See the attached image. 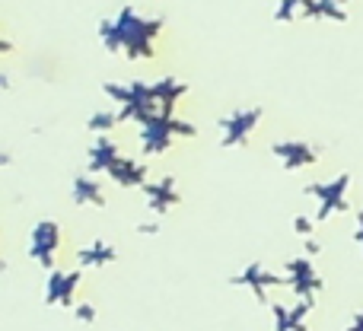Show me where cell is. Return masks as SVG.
<instances>
[{"label":"cell","mask_w":363,"mask_h":331,"mask_svg":"<svg viewBox=\"0 0 363 331\" xmlns=\"http://www.w3.org/2000/svg\"><path fill=\"white\" fill-rule=\"evenodd\" d=\"M351 331H363V315H360L357 322H354V328H351Z\"/></svg>","instance_id":"cell-4"},{"label":"cell","mask_w":363,"mask_h":331,"mask_svg":"<svg viewBox=\"0 0 363 331\" xmlns=\"http://www.w3.org/2000/svg\"><path fill=\"white\" fill-rule=\"evenodd\" d=\"M255 115H258V112H245V115H239V121H252V118H255ZM242 128H249V125H236L230 134H226V140H230V144H233V140H236V131H242Z\"/></svg>","instance_id":"cell-1"},{"label":"cell","mask_w":363,"mask_h":331,"mask_svg":"<svg viewBox=\"0 0 363 331\" xmlns=\"http://www.w3.org/2000/svg\"><path fill=\"white\" fill-rule=\"evenodd\" d=\"M296 230H300V232H309V230H313V226H309V220H296Z\"/></svg>","instance_id":"cell-3"},{"label":"cell","mask_w":363,"mask_h":331,"mask_svg":"<svg viewBox=\"0 0 363 331\" xmlns=\"http://www.w3.org/2000/svg\"><path fill=\"white\" fill-rule=\"evenodd\" d=\"M77 315L89 322V319H93V315H96V313H93V306H80V309H77Z\"/></svg>","instance_id":"cell-2"}]
</instances>
